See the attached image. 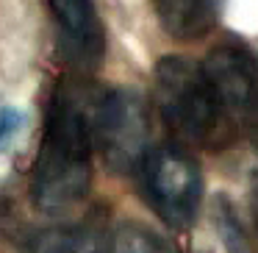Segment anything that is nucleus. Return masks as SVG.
I'll return each mask as SVG.
<instances>
[{
    "label": "nucleus",
    "instance_id": "nucleus-1",
    "mask_svg": "<svg viewBox=\"0 0 258 253\" xmlns=\"http://www.w3.org/2000/svg\"><path fill=\"white\" fill-rule=\"evenodd\" d=\"M92 123L89 106L75 86H58L45 114L36 153L31 195L42 212H67L78 206L92 186Z\"/></svg>",
    "mask_w": 258,
    "mask_h": 253
},
{
    "label": "nucleus",
    "instance_id": "nucleus-2",
    "mask_svg": "<svg viewBox=\"0 0 258 253\" xmlns=\"http://www.w3.org/2000/svg\"><path fill=\"white\" fill-rule=\"evenodd\" d=\"M156 103L167 128L189 145L219 147L236 131L203 64L191 59L167 56L156 64Z\"/></svg>",
    "mask_w": 258,
    "mask_h": 253
},
{
    "label": "nucleus",
    "instance_id": "nucleus-3",
    "mask_svg": "<svg viewBox=\"0 0 258 253\" xmlns=\"http://www.w3.org/2000/svg\"><path fill=\"white\" fill-rule=\"evenodd\" d=\"M139 189L150 209L172 228H189L203 200V173L186 150L172 145L147 147L136 164Z\"/></svg>",
    "mask_w": 258,
    "mask_h": 253
},
{
    "label": "nucleus",
    "instance_id": "nucleus-4",
    "mask_svg": "<svg viewBox=\"0 0 258 253\" xmlns=\"http://www.w3.org/2000/svg\"><path fill=\"white\" fill-rule=\"evenodd\" d=\"M92 139L100 147L111 170H136L139 159L150 147V120L145 103L125 89L103 92L100 100L89 106Z\"/></svg>",
    "mask_w": 258,
    "mask_h": 253
},
{
    "label": "nucleus",
    "instance_id": "nucleus-5",
    "mask_svg": "<svg viewBox=\"0 0 258 253\" xmlns=\"http://www.w3.org/2000/svg\"><path fill=\"white\" fill-rule=\"evenodd\" d=\"M203 70L230 120L250 125L258 114V53L239 42H225L208 53Z\"/></svg>",
    "mask_w": 258,
    "mask_h": 253
},
{
    "label": "nucleus",
    "instance_id": "nucleus-6",
    "mask_svg": "<svg viewBox=\"0 0 258 253\" xmlns=\"http://www.w3.org/2000/svg\"><path fill=\"white\" fill-rule=\"evenodd\" d=\"M58 28V50L75 70L100 67L106 53V28L100 23L95 0H47Z\"/></svg>",
    "mask_w": 258,
    "mask_h": 253
},
{
    "label": "nucleus",
    "instance_id": "nucleus-7",
    "mask_svg": "<svg viewBox=\"0 0 258 253\" xmlns=\"http://www.w3.org/2000/svg\"><path fill=\"white\" fill-rule=\"evenodd\" d=\"M23 253H106V228L97 217L45 228L25 242Z\"/></svg>",
    "mask_w": 258,
    "mask_h": 253
},
{
    "label": "nucleus",
    "instance_id": "nucleus-8",
    "mask_svg": "<svg viewBox=\"0 0 258 253\" xmlns=\"http://www.w3.org/2000/svg\"><path fill=\"white\" fill-rule=\"evenodd\" d=\"M161 25L178 39H197L217 20V0H153Z\"/></svg>",
    "mask_w": 258,
    "mask_h": 253
},
{
    "label": "nucleus",
    "instance_id": "nucleus-9",
    "mask_svg": "<svg viewBox=\"0 0 258 253\" xmlns=\"http://www.w3.org/2000/svg\"><path fill=\"white\" fill-rule=\"evenodd\" d=\"M106 253H178L161 234L139 223H122L114 231Z\"/></svg>",
    "mask_w": 258,
    "mask_h": 253
},
{
    "label": "nucleus",
    "instance_id": "nucleus-10",
    "mask_svg": "<svg viewBox=\"0 0 258 253\" xmlns=\"http://www.w3.org/2000/svg\"><path fill=\"white\" fill-rule=\"evenodd\" d=\"M25 123H28L25 112L14 106H0V150L14 145V139L25 131Z\"/></svg>",
    "mask_w": 258,
    "mask_h": 253
},
{
    "label": "nucleus",
    "instance_id": "nucleus-11",
    "mask_svg": "<svg viewBox=\"0 0 258 253\" xmlns=\"http://www.w3.org/2000/svg\"><path fill=\"white\" fill-rule=\"evenodd\" d=\"M219 231H222V239H225L228 253H247L244 234H241L239 220H236L233 212H230V206H222V209H219Z\"/></svg>",
    "mask_w": 258,
    "mask_h": 253
},
{
    "label": "nucleus",
    "instance_id": "nucleus-12",
    "mask_svg": "<svg viewBox=\"0 0 258 253\" xmlns=\"http://www.w3.org/2000/svg\"><path fill=\"white\" fill-rule=\"evenodd\" d=\"M252 220H255V228H258V181L252 184Z\"/></svg>",
    "mask_w": 258,
    "mask_h": 253
},
{
    "label": "nucleus",
    "instance_id": "nucleus-13",
    "mask_svg": "<svg viewBox=\"0 0 258 253\" xmlns=\"http://www.w3.org/2000/svg\"><path fill=\"white\" fill-rule=\"evenodd\" d=\"M250 128H252V136H255V145H258V114H255V117H252Z\"/></svg>",
    "mask_w": 258,
    "mask_h": 253
}]
</instances>
